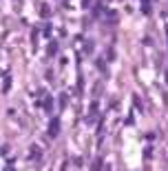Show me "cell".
Returning a JSON list of instances; mask_svg holds the SVG:
<instances>
[{
  "label": "cell",
  "mask_w": 168,
  "mask_h": 171,
  "mask_svg": "<svg viewBox=\"0 0 168 171\" xmlns=\"http://www.w3.org/2000/svg\"><path fill=\"white\" fill-rule=\"evenodd\" d=\"M102 169V160L98 158V160H95V164H93V171H100Z\"/></svg>",
  "instance_id": "2"
},
{
  "label": "cell",
  "mask_w": 168,
  "mask_h": 171,
  "mask_svg": "<svg viewBox=\"0 0 168 171\" xmlns=\"http://www.w3.org/2000/svg\"><path fill=\"white\" fill-rule=\"evenodd\" d=\"M55 49H58V44H55V42H51V44H49V54H51V56L55 54Z\"/></svg>",
  "instance_id": "3"
},
{
  "label": "cell",
  "mask_w": 168,
  "mask_h": 171,
  "mask_svg": "<svg viewBox=\"0 0 168 171\" xmlns=\"http://www.w3.org/2000/svg\"><path fill=\"white\" fill-rule=\"evenodd\" d=\"M166 38H168V27H166Z\"/></svg>",
  "instance_id": "5"
},
{
  "label": "cell",
  "mask_w": 168,
  "mask_h": 171,
  "mask_svg": "<svg viewBox=\"0 0 168 171\" xmlns=\"http://www.w3.org/2000/svg\"><path fill=\"white\" fill-rule=\"evenodd\" d=\"M58 125H60L58 120H51V127H49V133L51 136H58Z\"/></svg>",
  "instance_id": "1"
},
{
  "label": "cell",
  "mask_w": 168,
  "mask_h": 171,
  "mask_svg": "<svg viewBox=\"0 0 168 171\" xmlns=\"http://www.w3.org/2000/svg\"><path fill=\"white\" fill-rule=\"evenodd\" d=\"M166 82H168V69H166Z\"/></svg>",
  "instance_id": "4"
}]
</instances>
